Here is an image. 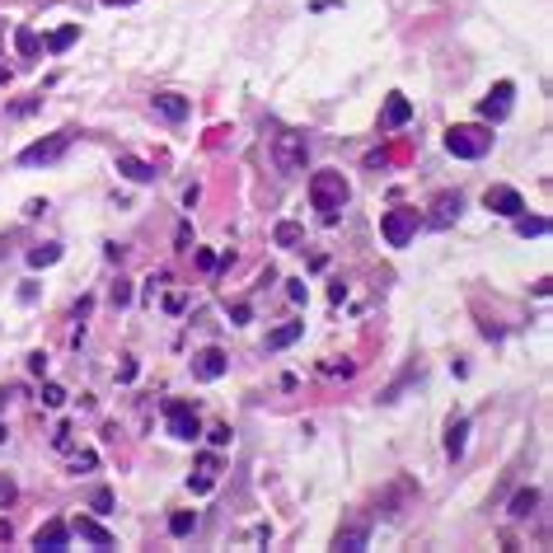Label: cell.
I'll return each instance as SVG.
<instances>
[{"instance_id": "obj_1", "label": "cell", "mask_w": 553, "mask_h": 553, "mask_svg": "<svg viewBox=\"0 0 553 553\" xmlns=\"http://www.w3.org/2000/svg\"><path fill=\"white\" fill-rule=\"evenodd\" d=\"M347 197H352V188H347V179H342L338 169H324V174L310 179V206H315L324 221H338V211L347 206Z\"/></svg>"}, {"instance_id": "obj_2", "label": "cell", "mask_w": 553, "mask_h": 553, "mask_svg": "<svg viewBox=\"0 0 553 553\" xmlns=\"http://www.w3.org/2000/svg\"><path fill=\"white\" fill-rule=\"evenodd\" d=\"M446 150L455 159H483L493 150V127H478V122H455L446 132Z\"/></svg>"}, {"instance_id": "obj_3", "label": "cell", "mask_w": 553, "mask_h": 553, "mask_svg": "<svg viewBox=\"0 0 553 553\" xmlns=\"http://www.w3.org/2000/svg\"><path fill=\"white\" fill-rule=\"evenodd\" d=\"M305 159H310V141L300 132H282L272 141V164H277V174H300Z\"/></svg>"}, {"instance_id": "obj_4", "label": "cell", "mask_w": 553, "mask_h": 553, "mask_svg": "<svg viewBox=\"0 0 553 553\" xmlns=\"http://www.w3.org/2000/svg\"><path fill=\"white\" fill-rule=\"evenodd\" d=\"M164 422H169L174 441H197L202 436V418H197V408H192L188 399H169V404H164Z\"/></svg>"}, {"instance_id": "obj_5", "label": "cell", "mask_w": 553, "mask_h": 553, "mask_svg": "<svg viewBox=\"0 0 553 553\" xmlns=\"http://www.w3.org/2000/svg\"><path fill=\"white\" fill-rule=\"evenodd\" d=\"M418 226H422V216H418V211H408V206H394V211H384L380 235H384V244H389V248H404L408 239L418 235Z\"/></svg>"}, {"instance_id": "obj_6", "label": "cell", "mask_w": 553, "mask_h": 553, "mask_svg": "<svg viewBox=\"0 0 553 553\" xmlns=\"http://www.w3.org/2000/svg\"><path fill=\"white\" fill-rule=\"evenodd\" d=\"M70 141H75L70 132H57V136H47V141H33V146L19 150V164H28V169H38V164H57V159L70 150Z\"/></svg>"}, {"instance_id": "obj_7", "label": "cell", "mask_w": 553, "mask_h": 553, "mask_svg": "<svg viewBox=\"0 0 553 553\" xmlns=\"http://www.w3.org/2000/svg\"><path fill=\"white\" fill-rule=\"evenodd\" d=\"M511 99H516V85H511V80H497L493 90H488V99L478 103V113H483L488 122H502V117L511 113Z\"/></svg>"}, {"instance_id": "obj_8", "label": "cell", "mask_w": 553, "mask_h": 553, "mask_svg": "<svg viewBox=\"0 0 553 553\" xmlns=\"http://www.w3.org/2000/svg\"><path fill=\"white\" fill-rule=\"evenodd\" d=\"M483 206H488V211H497V216H511V221H516V216L525 211V197H520L516 188H488V192H483Z\"/></svg>"}, {"instance_id": "obj_9", "label": "cell", "mask_w": 553, "mask_h": 553, "mask_svg": "<svg viewBox=\"0 0 553 553\" xmlns=\"http://www.w3.org/2000/svg\"><path fill=\"white\" fill-rule=\"evenodd\" d=\"M226 371H230V357L221 347H206V352L192 357V375H197V380H221Z\"/></svg>"}, {"instance_id": "obj_10", "label": "cell", "mask_w": 553, "mask_h": 553, "mask_svg": "<svg viewBox=\"0 0 553 553\" xmlns=\"http://www.w3.org/2000/svg\"><path fill=\"white\" fill-rule=\"evenodd\" d=\"M460 211H464V197H460V192H441L436 202H431V226H436V230L455 226V221H460Z\"/></svg>"}, {"instance_id": "obj_11", "label": "cell", "mask_w": 553, "mask_h": 553, "mask_svg": "<svg viewBox=\"0 0 553 553\" xmlns=\"http://www.w3.org/2000/svg\"><path fill=\"white\" fill-rule=\"evenodd\" d=\"M150 108H155V113L164 117V122H183V117L192 113L183 94H155V99H150Z\"/></svg>"}, {"instance_id": "obj_12", "label": "cell", "mask_w": 553, "mask_h": 553, "mask_svg": "<svg viewBox=\"0 0 553 553\" xmlns=\"http://www.w3.org/2000/svg\"><path fill=\"white\" fill-rule=\"evenodd\" d=\"M366 539H371V525L366 520H352V525H342L338 534H333V549H366Z\"/></svg>"}, {"instance_id": "obj_13", "label": "cell", "mask_w": 553, "mask_h": 553, "mask_svg": "<svg viewBox=\"0 0 553 553\" xmlns=\"http://www.w3.org/2000/svg\"><path fill=\"white\" fill-rule=\"evenodd\" d=\"M66 539H70V530L61 525V520H47L43 530L33 534V549H47V553H57V549H66Z\"/></svg>"}, {"instance_id": "obj_14", "label": "cell", "mask_w": 553, "mask_h": 553, "mask_svg": "<svg viewBox=\"0 0 553 553\" xmlns=\"http://www.w3.org/2000/svg\"><path fill=\"white\" fill-rule=\"evenodd\" d=\"M75 534H80L85 544H94V549H113V530H103L99 520H90V516L75 520Z\"/></svg>"}, {"instance_id": "obj_15", "label": "cell", "mask_w": 553, "mask_h": 553, "mask_svg": "<svg viewBox=\"0 0 553 553\" xmlns=\"http://www.w3.org/2000/svg\"><path fill=\"white\" fill-rule=\"evenodd\" d=\"M408 117H413V103H408L404 94H389V99H384V113H380V127H404Z\"/></svg>"}, {"instance_id": "obj_16", "label": "cell", "mask_w": 553, "mask_h": 553, "mask_svg": "<svg viewBox=\"0 0 553 553\" xmlns=\"http://www.w3.org/2000/svg\"><path fill=\"white\" fill-rule=\"evenodd\" d=\"M117 174H127L132 183H155V164H146L136 155H117Z\"/></svg>"}, {"instance_id": "obj_17", "label": "cell", "mask_w": 553, "mask_h": 553, "mask_svg": "<svg viewBox=\"0 0 553 553\" xmlns=\"http://www.w3.org/2000/svg\"><path fill=\"white\" fill-rule=\"evenodd\" d=\"M464 446H469V418H455L451 431H446V455H451V460H460Z\"/></svg>"}, {"instance_id": "obj_18", "label": "cell", "mask_w": 553, "mask_h": 553, "mask_svg": "<svg viewBox=\"0 0 553 553\" xmlns=\"http://www.w3.org/2000/svg\"><path fill=\"white\" fill-rule=\"evenodd\" d=\"M534 507H539V488H520V493L511 497V516L516 520H530Z\"/></svg>"}, {"instance_id": "obj_19", "label": "cell", "mask_w": 553, "mask_h": 553, "mask_svg": "<svg viewBox=\"0 0 553 553\" xmlns=\"http://www.w3.org/2000/svg\"><path fill=\"white\" fill-rule=\"evenodd\" d=\"M272 239H277V248H300V244H305V230L295 226V221H277Z\"/></svg>"}, {"instance_id": "obj_20", "label": "cell", "mask_w": 553, "mask_h": 553, "mask_svg": "<svg viewBox=\"0 0 553 553\" xmlns=\"http://www.w3.org/2000/svg\"><path fill=\"white\" fill-rule=\"evenodd\" d=\"M305 333V324H282V328H272L268 333V352H282V347H291L295 338Z\"/></svg>"}, {"instance_id": "obj_21", "label": "cell", "mask_w": 553, "mask_h": 553, "mask_svg": "<svg viewBox=\"0 0 553 553\" xmlns=\"http://www.w3.org/2000/svg\"><path fill=\"white\" fill-rule=\"evenodd\" d=\"M216 474H221V460H216V455H202V460H197V478H192V488L206 493V488L216 483Z\"/></svg>"}, {"instance_id": "obj_22", "label": "cell", "mask_w": 553, "mask_h": 553, "mask_svg": "<svg viewBox=\"0 0 553 553\" xmlns=\"http://www.w3.org/2000/svg\"><path fill=\"white\" fill-rule=\"evenodd\" d=\"M516 235H520V239L549 235V221H544V216H525V211H520V216H516Z\"/></svg>"}, {"instance_id": "obj_23", "label": "cell", "mask_w": 553, "mask_h": 553, "mask_svg": "<svg viewBox=\"0 0 553 553\" xmlns=\"http://www.w3.org/2000/svg\"><path fill=\"white\" fill-rule=\"evenodd\" d=\"M14 52H19V57H38V52H43V38H38L33 28H19V33H14Z\"/></svg>"}, {"instance_id": "obj_24", "label": "cell", "mask_w": 553, "mask_h": 553, "mask_svg": "<svg viewBox=\"0 0 553 553\" xmlns=\"http://www.w3.org/2000/svg\"><path fill=\"white\" fill-rule=\"evenodd\" d=\"M57 258H61V244H38V248H28V268H52Z\"/></svg>"}, {"instance_id": "obj_25", "label": "cell", "mask_w": 553, "mask_h": 553, "mask_svg": "<svg viewBox=\"0 0 553 553\" xmlns=\"http://www.w3.org/2000/svg\"><path fill=\"white\" fill-rule=\"evenodd\" d=\"M192 530H197V511H174V516H169V534L188 539Z\"/></svg>"}, {"instance_id": "obj_26", "label": "cell", "mask_w": 553, "mask_h": 553, "mask_svg": "<svg viewBox=\"0 0 553 553\" xmlns=\"http://www.w3.org/2000/svg\"><path fill=\"white\" fill-rule=\"evenodd\" d=\"M75 38H80V23H66V28H57V33L47 38V52H66Z\"/></svg>"}, {"instance_id": "obj_27", "label": "cell", "mask_w": 553, "mask_h": 553, "mask_svg": "<svg viewBox=\"0 0 553 553\" xmlns=\"http://www.w3.org/2000/svg\"><path fill=\"white\" fill-rule=\"evenodd\" d=\"M66 404V389L61 384H43V408H61Z\"/></svg>"}, {"instance_id": "obj_28", "label": "cell", "mask_w": 553, "mask_h": 553, "mask_svg": "<svg viewBox=\"0 0 553 553\" xmlns=\"http://www.w3.org/2000/svg\"><path fill=\"white\" fill-rule=\"evenodd\" d=\"M90 507L99 511V516H108V511H113V493H108V488H99V493L90 497Z\"/></svg>"}, {"instance_id": "obj_29", "label": "cell", "mask_w": 553, "mask_h": 553, "mask_svg": "<svg viewBox=\"0 0 553 553\" xmlns=\"http://www.w3.org/2000/svg\"><path fill=\"white\" fill-rule=\"evenodd\" d=\"M192 258H197V268H202V272H216V268H221V258H216L211 248H197Z\"/></svg>"}, {"instance_id": "obj_30", "label": "cell", "mask_w": 553, "mask_h": 553, "mask_svg": "<svg viewBox=\"0 0 553 553\" xmlns=\"http://www.w3.org/2000/svg\"><path fill=\"white\" fill-rule=\"evenodd\" d=\"M38 108H43V99L33 94V99H19V103L10 108V113H14V117H28V113H38Z\"/></svg>"}, {"instance_id": "obj_31", "label": "cell", "mask_w": 553, "mask_h": 553, "mask_svg": "<svg viewBox=\"0 0 553 553\" xmlns=\"http://www.w3.org/2000/svg\"><path fill=\"white\" fill-rule=\"evenodd\" d=\"M94 464H99V455H94V451H85V455H75V460H70V469H75V474H80V469H85V474H90Z\"/></svg>"}, {"instance_id": "obj_32", "label": "cell", "mask_w": 553, "mask_h": 553, "mask_svg": "<svg viewBox=\"0 0 553 553\" xmlns=\"http://www.w3.org/2000/svg\"><path fill=\"white\" fill-rule=\"evenodd\" d=\"M206 441H211L216 451H226V446H230V427H211V431H206Z\"/></svg>"}, {"instance_id": "obj_33", "label": "cell", "mask_w": 553, "mask_h": 553, "mask_svg": "<svg viewBox=\"0 0 553 553\" xmlns=\"http://www.w3.org/2000/svg\"><path fill=\"white\" fill-rule=\"evenodd\" d=\"M108 300H113V305L122 310L127 300H132V282H117V286H113V295H108Z\"/></svg>"}, {"instance_id": "obj_34", "label": "cell", "mask_w": 553, "mask_h": 553, "mask_svg": "<svg viewBox=\"0 0 553 553\" xmlns=\"http://www.w3.org/2000/svg\"><path fill=\"white\" fill-rule=\"evenodd\" d=\"M286 295H291V300H295V305H305V282H300V277H295V282H286Z\"/></svg>"}, {"instance_id": "obj_35", "label": "cell", "mask_w": 553, "mask_h": 553, "mask_svg": "<svg viewBox=\"0 0 553 553\" xmlns=\"http://www.w3.org/2000/svg\"><path fill=\"white\" fill-rule=\"evenodd\" d=\"M52 446H57V451H70V427H66V422L52 431Z\"/></svg>"}, {"instance_id": "obj_36", "label": "cell", "mask_w": 553, "mask_h": 553, "mask_svg": "<svg viewBox=\"0 0 553 553\" xmlns=\"http://www.w3.org/2000/svg\"><path fill=\"white\" fill-rule=\"evenodd\" d=\"M230 319H235V324H248V319H253V305H244V300L230 305Z\"/></svg>"}, {"instance_id": "obj_37", "label": "cell", "mask_w": 553, "mask_h": 553, "mask_svg": "<svg viewBox=\"0 0 553 553\" xmlns=\"http://www.w3.org/2000/svg\"><path fill=\"white\" fill-rule=\"evenodd\" d=\"M164 310H169V315H179V310H183V291H169V295H164Z\"/></svg>"}, {"instance_id": "obj_38", "label": "cell", "mask_w": 553, "mask_h": 553, "mask_svg": "<svg viewBox=\"0 0 553 553\" xmlns=\"http://www.w3.org/2000/svg\"><path fill=\"white\" fill-rule=\"evenodd\" d=\"M28 371H33V375L47 371V357H43V352H33V357H28Z\"/></svg>"}, {"instance_id": "obj_39", "label": "cell", "mask_w": 553, "mask_h": 553, "mask_svg": "<svg viewBox=\"0 0 553 553\" xmlns=\"http://www.w3.org/2000/svg\"><path fill=\"white\" fill-rule=\"evenodd\" d=\"M174 244H179V248H188V244H192V230H188V226H179V235H174Z\"/></svg>"}, {"instance_id": "obj_40", "label": "cell", "mask_w": 553, "mask_h": 553, "mask_svg": "<svg viewBox=\"0 0 553 553\" xmlns=\"http://www.w3.org/2000/svg\"><path fill=\"white\" fill-rule=\"evenodd\" d=\"M10 534H14V530H10V520H0V544H10Z\"/></svg>"}, {"instance_id": "obj_41", "label": "cell", "mask_w": 553, "mask_h": 553, "mask_svg": "<svg viewBox=\"0 0 553 553\" xmlns=\"http://www.w3.org/2000/svg\"><path fill=\"white\" fill-rule=\"evenodd\" d=\"M103 5H132V0H103Z\"/></svg>"}]
</instances>
